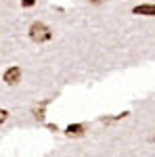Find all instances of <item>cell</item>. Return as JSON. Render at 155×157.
Here are the masks:
<instances>
[{"mask_svg": "<svg viewBox=\"0 0 155 157\" xmlns=\"http://www.w3.org/2000/svg\"><path fill=\"white\" fill-rule=\"evenodd\" d=\"M29 38H32L34 42H38V44H42V42H48V40L52 38V32H50L48 25L36 21V23L29 25Z\"/></svg>", "mask_w": 155, "mask_h": 157, "instance_id": "6da1fadb", "label": "cell"}, {"mask_svg": "<svg viewBox=\"0 0 155 157\" xmlns=\"http://www.w3.org/2000/svg\"><path fill=\"white\" fill-rule=\"evenodd\" d=\"M2 80L6 82L9 86H15L19 80H21V69L17 67V65H13V67H9L6 71H4V75H2Z\"/></svg>", "mask_w": 155, "mask_h": 157, "instance_id": "7a4b0ae2", "label": "cell"}, {"mask_svg": "<svg viewBox=\"0 0 155 157\" xmlns=\"http://www.w3.org/2000/svg\"><path fill=\"white\" fill-rule=\"evenodd\" d=\"M134 15H145V17H155V4H138L132 9Z\"/></svg>", "mask_w": 155, "mask_h": 157, "instance_id": "3957f363", "label": "cell"}, {"mask_svg": "<svg viewBox=\"0 0 155 157\" xmlns=\"http://www.w3.org/2000/svg\"><path fill=\"white\" fill-rule=\"evenodd\" d=\"M84 130H86V128H84V124H72V126H67V130H65V132L69 134V136H82Z\"/></svg>", "mask_w": 155, "mask_h": 157, "instance_id": "277c9868", "label": "cell"}, {"mask_svg": "<svg viewBox=\"0 0 155 157\" xmlns=\"http://www.w3.org/2000/svg\"><path fill=\"white\" fill-rule=\"evenodd\" d=\"M21 4L29 9V6H34V4H36V0H21Z\"/></svg>", "mask_w": 155, "mask_h": 157, "instance_id": "5b68a950", "label": "cell"}, {"mask_svg": "<svg viewBox=\"0 0 155 157\" xmlns=\"http://www.w3.org/2000/svg\"><path fill=\"white\" fill-rule=\"evenodd\" d=\"M6 115H9V113H6V111H4V109H0V124H2V121L6 120Z\"/></svg>", "mask_w": 155, "mask_h": 157, "instance_id": "8992f818", "label": "cell"}, {"mask_svg": "<svg viewBox=\"0 0 155 157\" xmlns=\"http://www.w3.org/2000/svg\"><path fill=\"white\" fill-rule=\"evenodd\" d=\"M92 4H101V2H105V0H90Z\"/></svg>", "mask_w": 155, "mask_h": 157, "instance_id": "52a82bcc", "label": "cell"}]
</instances>
